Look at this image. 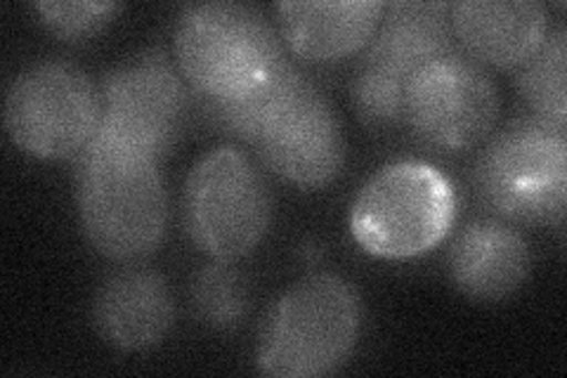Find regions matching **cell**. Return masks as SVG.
<instances>
[{"instance_id":"cell-1","label":"cell","mask_w":567,"mask_h":378,"mask_svg":"<svg viewBox=\"0 0 567 378\" xmlns=\"http://www.w3.org/2000/svg\"><path fill=\"white\" fill-rule=\"evenodd\" d=\"M202 114L251 147L260 164L300 190H322L346 166V133L329 98L291 60L235 102L197 100Z\"/></svg>"},{"instance_id":"cell-2","label":"cell","mask_w":567,"mask_h":378,"mask_svg":"<svg viewBox=\"0 0 567 378\" xmlns=\"http://www.w3.org/2000/svg\"><path fill=\"white\" fill-rule=\"evenodd\" d=\"M158 166L156 156L100 133L79 154V215L97 254L137 263L162 246L168 196Z\"/></svg>"},{"instance_id":"cell-3","label":"cell","mask_w":567,"mask_h":378,"mask_svg":"<svg viewBox=\"0 0 567 378\" xmlns=\"http://www.w3.org/2000/svg\"><path fill=\"white\" fill-rule=\"evenodd\" d=\"M177 69L197 100L235 102L256 93L287 62L279 29L244 3H192L175 22Z\"/></svg>"},{"instance_id":"cell-4","label":"cell","mask_w":567,"mask_h":378,"mask_svg":"<svg viewBox=\"0 0 567 378\" xmlns=\"http://www.w3.org/2000/svg\"><path fill=\"white\" fill-rule=\"evenodd\" d=\"M362 329V303L339 275L315 273L284 292L265 317L256 365L277 378H317L341 369Z\"/></svg>"},{"instance_id":"cell-5","label":"cell","mask_w":567,"mask_h":378,"mask_svg":"<svg viewBox=\"0 0 567 378\" xmlns=\"http://www.w3.org/2000/svg\"><path fill=\"white\" fill-rule=\"evenodd\" d=\"M458 192L425 161H395L371 175L350 208V232L367 254L406 260L429 254L454 227Z\"/></svg>"},{"instance_id":"cell-6","label":"cell","mask_w":567,"mask_h":378,"mask_svg":"<svg viewBox=\"0 0 567 378\" xmlns=\"http://www.w3.org/2000/svg\"><path fill=\"white\" fill-rule=\"evenodd\" d=\"M481 202L506 223L560 227L567 200V133L525 114L487 137L473 166Z\"/></svg>"},{"instance_id":"cell-7","label":"cell","mask_w":567,"mask_h":378,"mask_svg":"<svg viewBox=\"0 0 567 378\" xmlns=\"http://www.w3.org/2000/svg\"><path fill=\"white\" fill-rule=\"evenodd\" d=\"M185 227L213 260L235 263L262 242L272 223V192L237 147H216L192 166L185 183Z\"/></svg>"},{"instance_id":"cell-8","label":"cell","mask_w":567,"mask_h":378,"mask_svg":"<svg viewBox=\"0 0 567 378\" xmlns=\"http://www.w3.org/2000/svg\"><path fill=\"white\" fill-rule=\"evenodd\" d=\"M97 125L100 90L74 62H35L8 88V135L35 159L79 156L93 142Z\"/></svg>"},{"instance_id":"cell-9","label":"cell","mask_w":567,"mask_h":378,"mask_svg":"<svg viewBox=\"0 0 567 378\" xmlns=\"http://www.w3.org/2000/svg\"><path fill=\"white\" fill-rule=\"evenodd\" d=\"M502 112L496 83L461 48L416 69L404 88V121L433 150L466 152L485 142Z\"/></svg>"},{"instance_id":"cell-10","label":"cell","mask_w":567,"mask_h":378,"mask_svg":"<svg viewBox=\"0 0 567 378\" xmlns=\"http://www.w3.org/2000/svg\"><path fill=\"white\" fill-rule=\"evenodd\" d=\"M97 133L162 161L183 135L189 88L164 48H147L106 71Z\"/></svg>"},{"instance_id":"cell-11","label":"cell","mask_w":567,"mask_h":378,"mask_svg":"<svg viewBox=\"0 0 567 378\" xmlns=\"http://www.w3.org/2000/svg\"><path fill=\"white\" fill-rule=\"evenodd\" d=\"M461 50L483 67L518 69L548 33V10L537 0H461L450 8Z\"/></svg>"},{"instance_id":"cell-12","label":"cell","mask_w":567,"mask_h":378,"mask_svg":"<svg viewBox=\"0 0 567 378\" xmlns=\"http://www.w3.org/2000/svg\"><path fill=\"white\" fill-rule=\"evenodd\" d=\"M532 251L523 234L506 221H473L450 246L452 284L471 300L496 303L516 294L529 277Z\"/></svg>"},{"instance_id":"cell-13","label":"cell","mask_w":567,"mask_h":378,"mask_svg":"<svg viewBox=\"0 0 567 378\" xmlns=\"http://www.w3.org/2000/svg\"><path fill=\"white\" fill-rule=\"evenodd\" d=\"M385 6L381 0H284L275 12L281 41L296 58L333 62L369 45Z\"/></svg>"},{"instance_id":"cell-14","label":"cell","mask_w":567,"mask_h":378,"mask_svg":"<svg viewBox=\"0 0 567 378\" xmlns=\"http://www.w3.org/2000/svg\"><path fill=\"white\" fill-rule=\"evenodd\" d=\"M175 305L166 279L147 267H128L106 279L93 303L97 334L118 350H150L173 327Z\"/></svg>"},{"instance_id":"cell-15","label":"cell","mask_w":567,"mask_h":378,"mask_svg":"<svg viewBox=\"0 0 567 378\" xmlns=\"http://www.w3.org/2000/svg\"><path fill=\"white\" fill-rule=\"evenodd\" d=\"M452 3H388L374 39L364 48L362 69L406 88L416 69L454 48Z\"/></svg>"},{"instance_id":"cell-16","label":"cell","mask_w":567,"mask_h":378,"mask_svg":"<svg viewBox=\"0 0 567 378\" xmlns=\"http://www.w3.org/2000/svg\"><path fill=\"white\" fill-rule=\"evenodd\" d=\"M518 93L532 116L567 131V29H548L544 43L518 67Z\"/></svg>"},{"instance_id":"cell-17","label":"cell","mask_w":567,"mask_h":378,"mask_svg":"<svg viewBox=\"0 0 567 378\" xmlns=\"http://www.w3.org/2000/svg\"><path fill=\"white\" fill-rule=\"evenodd\" d=\"M192 305L210 329L229 331L239 327L251 308V289L246 277L227 260L204 265L192 282Z\"/></svg>"},{"instance_id":"cell-18","label":"cell","mask_w":567,"mask_h":378,"mask_svg":"<svg viewBox=\"0 0 567 378\" xmlns=\"http://www.w3.org/2000/svg\"><path fill=\"white\" fill-rule=\"evenodd\" d=\"M45 29L62 41H85L123 10L121 3H35Z\"/></svg>"}]
</instances>
